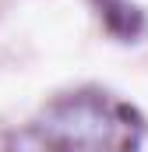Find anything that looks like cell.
<instances>
[{
    "mask_svg": "<svg viewBox=\"0 0 148 152\" xmlns=\"http://www.w3.org/2000/svg\"><path fill=\"white\" fill-rule=\"evenodd\" d=\"M141 117L110 96H71L53 103L28 127L32 152H134Z\"/></svg>",
    "mask_w": 148,
    "mask_h": 152,
    "instance_id": "6da1fadb",
    "label": "cell"
},
{
    "mask_svg": "<svg viewBox=\"0 0 148 152\" xmlns=\"http://www.w3.org/2000/svg\"><path fill=\"white\" fill-rule=\"evenodd\" d=\"M102 11H106V21H110V28L116 25V18H123V28H127V36H134V32L141 28V14H138L131 4H123V0H102Z\"/></svg>",
    "mask_w": 148,
    "mask_h": 152,
    "instance_id": "7a4b0ae2",
    "label": "cell"
}]
</instances>
